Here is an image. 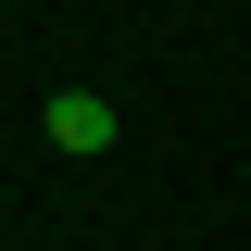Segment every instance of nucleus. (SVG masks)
<instances>
[{
	"label": "nucleus",
	"mask_w": 251,
	"mask_h": 251,
	"mask_svg": "<svg viewBox=\"0 0 251 251\" xmlns=\"http://www.w3.org/2000/svg\"><path fill=\"white\" fill-rule=\"evenodd\" d=\"M38 126H50V151H75V163H100V151L126 138V126H113V100H100V88H50V113H38Z\"/></svg>",
	"instance_id": "1"
}]
</instances>
